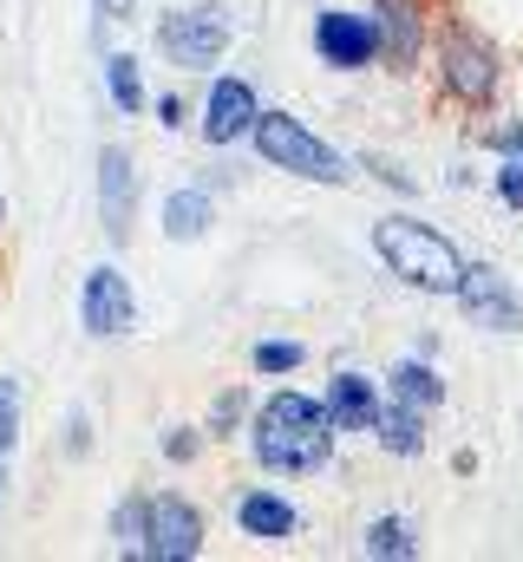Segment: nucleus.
<instances>
[{
	"mask_svg": "<svg viewBox=\"0 0 523 562\" xmlns=\"http://www.w3.org/2000/svg\"><path fill=\"white\" fill-rule=\"evenodd\" d=\"M314 53H321L334 72H367V66L380 59V40H374V13L321 7V13H314Z\"/></svg>",
	"mask_w": 523,
	"mask_h": 562,
	"instance_id": "nucleus-8",
	"label": "nucleus"
},
{
	"mask_svg": "<svg viewBox=\"0 0 523 562\" xmlns=\"http://www.w3.org/2000/svg\"><path fill=\"white\" fill-rule=\"evenodd\" d=\"M334 419H327V406L321 400H308V393H294V386H281V393H268L262 400L256 425H249V451H256L262 471H281V477H308V471H321L327 458H334Z\"/></svg>",
	"mask_w": 523,
	"mask_h": 562,
	"instance_id": "nucleus-1",
	"label": "nucleus"
},
{
	"mask_svg": "<svg viewBox=\"0 0 523 562\" xmlns=\"http://www.w3.org/2000/svg\"><path fill=\"white\" fill-rule=\"evenodd\" d=\"M485 144H491L498 157H518V164H523V125H491V132H485Z\"/></svg>",
	"mask_w": 523,
	"mask_h": 562,
	"instance_id": "nucleus-26",
	"label": "nucleus"
},
{
	"mask_svg": "<svg viewBox=\"0 0 523 562\" xmlns=\"http://www.w3.org/2000/svg\"><path fill=\"white\" fill-rule=\"evenodd\" d=\"M105 92H112V105H119L125 119L144 112V72H137L131 53H105Z\"/></svg>",
	"mask_w": 523,
	"mask_h": 562,
	"instance_id": "nucleus-19",
	"label": "nucleus"
},
{
	"mask_svg": "<svg viewBox=\"0 0 523 562\" xmlns=\"http://www.w3.org/2000/svg\"><path fill=\"white\" fill-rule=\"evenodd\" d=\"M144 524H151V497H125V504L112 510V543H119V557L144 562Z\"/></svg>",
	"mask_w": 523,
	"mask_h": 562,
	"instance_id": "nucleus-20",
	"label": "nucleus"
},
{
	"mask_svg": "<svg viewBox=\"0 0 523 562\" xmlns=\"http://www.w3.org/2000/svg\"><path fill=\"white\" fill-rule=\"evenodd\" d=\"M498 79H504V66H498L491 40L471 33L465 20H445V33H438V86H445V99L485 112L498 99Z\"/></svg>",
	"mask_w": 523,
	"mask_h": 562,
	"instance_id": "nucleus-4",
	"label": "nucleus"
},
{
	"mask_svg": "<svg viewBox=\"0 0 523 562\" xmlns=\"http://www.w3.org/2000/svg\"><path fill=\"white\" fill-rule=\"evenodd\" d=\"M236 530L256 537V543H288L301 530V510L288 497H275V491H243L236 497Z\"/></svg>",
	"mask_w": 523,
	"mask_h": 562,
	"instance_id": "nucleus-14",
	"label": "nucleus"
},
{
	"mask_svg": "<svg viewBox=\"0 0 523 562\" xmlns=\"http://www.w3.org/2000/svg\"><path fill=\"white\" fill-rule=\"evenodd\" d=\"M360 550L380 562H412L419 557V524L412 517H374L367 537H360Z\"/></svg>",
	"mask_w": 523,
	"mask_h": 562,
	"instance_id": "nucleus-17",
	"label": "nucleus"
},
{
	"mask_svg": "<svg viewBox=\"0 0 523 562\" xmlns=\"http://www.w3.org/2000/svg\"><path fill=\"white\" fill-rule=\"evenodd\" d=\"M210 223H216L210 190H170L164 196V236L170 243H197V236H210Z\"/></svg>",
	"mask_w": 523,
	"mask_h": 562,
	"instance_id": "nucleus-16",
	"label": "nucleus"
},
{
	"mask_svg": "<svg viewBox=\"0 0 523 562\" xmlns=\"http://www.w3.org/2000/svg\"><path fill=\"white\" fill-rule=\"evenodd\" d=\"M498 196H504L511 210H523V164L518 157H504V170H498Z\"/></svg>",
	"mask_w": 523,
	"mask_h": 562,
	"instance_id": "nucleus-27",
	"label": "nucleus"
},
{
	"mask_svg": "<svg viewBox=\"0 0 523 562\" xmlns=\"http://www.w3.org/2000/svg\"><path fill=\"white\" fill-rule=\"evenodd\" d=\"M262 99L249 79H236V72H223L216 86H210V99H203V144H243L249 138V125H256Z\"/></svg>",
	"mask_w": 523,
	"mask_h": 562,
	"instance_id": "nucleus-11",
	"label": "nucleus"
},
{
	"mask_svg": "<svg viewBox=\"0 0 523 562\" xmlns=\"http://www.w3.org/2000/svg\"><path fill=\"white\" fill-rule=\"evenodd\" d=\"M321 406H327V419H334V431H374V413H380V393H374V380H360L354 367H341V373L327 380Z\"/></svg>",
	"mask_w": 523,
	"mask_h": 562,
	"instance_id": "nucleus-13",
	"label": "nucleus"
},
{
	"mask_svg": "<svg viewBox=\"0 0 523 562\" xmlns=\"http://www.w3.org/2000/svg\"><path fill=\"white\" fill-rule=\"evenodd\" d=\"M452 301L465 307V321H471V327H491V334H518V327H523L518 288L498 276L491 262H465V276H458V288H452Z\"/></svg>",
	"mask_w": 523,
	"mask_h": 562,
	"instance_id": "nucleus-7",
	"label": "nucleus"
},
{
	"mask_svg": "<svg viewBox=\"0 0 523 562\" xmlns=\"http://www.w3.org/2000/svg\"><path fill=\"white\" fill-rule=\"evenodd\" d=\"M157 125H170V132L183 125V99H177V92H164V99H157Z\"/></svg>",
	"mask_w": 523,
	"mask_h": 562,
	"instance_id": "nucleus-28",
	"label": "nucleus"
},
{
	"mask_svg": "<svg viewBox=\"0 0 523 562\" xmlns=\"http://www.w3.org/2000/svg\"><path fill=\"white\" fill-rule=\"evenodd\" d=\"M131 321H137V294H131V281L112 269V262H99L86 288H79V327L86 334H99V340H119L131 334Z\"/></svg>",
	"mask_w": 523,
	"mask_h": 562,
	"instance_id": "nucleus-9",
	"label": "nucleus"
},
{
	"mask_svg": "<svg viewBox=\"0 0 523 562\" xmlns=\"http://www.w3.org/2000/svg\"><path fill=\"white\" fill-rule=\"evenodd\" d=\"M374 438L387 445L392 458H419V451H425V413L405 406V400H380V413H374Z\"/></svg>",
	"mask_w": 523,
	"mask_h": 562,
	"instance_id": "nucleus-15",
	"label": "nucleus"
},
{
	"mask_svg": "<svg viewBox=\"0 0 523 562\" xmlns=\"http://www.w3.org/2000/svg\"><path fill=\"white\" fill-rule=\"evenodd\" d=\"M249 144H256L262 164H275V170H288V177H301V183H327V190H341L354 170H347V157L334 150V144H321L294 112H256V125H249Z\"/></svg>",
	"mask_w": 523,
	"mask_h": 562,
	"instance_id": "nucleus-3",
	"label": "nucleus"
},
{
	"mask_svg": "<svg viewBox=\"0 0 523 562\" xmlns=\"http://www.w3.org/2000/svg\"><path fill=\"white\" fill-rule=\"evenodd\" d=\"M360 170H374V177H380V183H387V190H405V196H412V190H419V183H412V177H405V170H399V164H392V157H380V150H367V157H360Z\"/></svg>",
	"mask_w": 523,
	"mask_h": 562,
	"instance_id": "nucleus-25",
	"label": "nucleus"
},
{
	"mask_svg": "<svg viewBox=\"0 0 523 562\" xmlns=\"http://www.w3.org/2000/svg\"><path fill=\"white\" fill-rule=\"evenodd\" d=\"M256 373H268V380H281V373H294L301 360H308V347L301 340H256Z\"/></svg>",
	"mask_w": 523,
	"mask_h": 562,
	"instance_id": "nucleus-21",
	"label": "nucleus"
},
{
	"mask_svg": "<svg viewBox=\"0 0 523 562\" xmlns=\"http://www.w3.org/2000/svg\"><path fill=\"white\" fill-rule=\"evenodd\" d=\"M387 386H392V400H405V406H419V413H432V406L445 400V380H438L425 360H399L387 373Z\"/></svg>",
	"mask_w": 523,
	"mask_h": 562,
	"instance_id": "nucleus-18",
	"label": "nucleus"
},
{
	"mask_svg": "<svg viewBox=\"0 0 523 562\" xmlns=\"http://www.w3.org/2000/svg\"><path fill=\"white\" fill-rule=\"evenodd\" d=\"M157 53L183 72H210L230 53V13L223 7H177L157 20Z\"/></svg>",
	"mask_w": 523,
	"mask_h": 562,
	"instance_id": "nucleus-5",
	"label": "nucleus"
},
{
	"mask_svg": "<svg viewBox=\"0 0 523 562\" xmlns=\"http://www.w3.org/2000/svg\"><path fill=\"white\" fill-rule=\"evenodd\" d=\"M374 249H380V262L392 276L405 288H419V294H452L458 276H465V256L419 216H380L374 223Z\"/></svg>",
	"mask_w": 523,
	"mask_h": 562,
	"instance_id": "nucleus-2",
	"label": "nucleus"
},
{
	"mask_svg": "<svg viewBox=\"0 0 523 562\" xmlns=\"http://www.w3.org/2000/svg\"><path fill=\"white\" fill-rule=\"evenodd\" d=\"M137 0H99V20H131Z\"/></svg>",
	"mask_w": 523,
	"mask_h": 562,
	"instance_id": "nucleus-30",
	"label": "nucleus"
},
{
	"mask_svg": "<svg viewBox=\"0 0 523 562\" xmlns=\"http://www.w3.org/2000/svg\"><path fill=\"white\" fill-rule=\"evenodd\" d=\"M243 413H249V393L230 386V393H216V406H210V425H203V431H210V438H230V431L243 425Z\"/></svg>",
	"mask_w": 523,
	"mask_h": 562,
	"instance_id": "nucleus-22",
	"label": "nucleus"
},
{
	"mask_svg": "<svg viewBox=\"0 0 523 562\" xmlns=\"http://www.w3.org/2000/svg\"><path fill=\"white\" fill-rule=\"evenodd\" d=\"M0 491H7V451H0Z\"/></svg>",
	"mask_w": 523,
	"mask_h": 562,
	"instance_id": "nucleus-31",
	"label": "nucleus"
},
{
	"mask_svg": "<svg viewBox=\"0 0 523 562\" xmlns=\"http://www.w3.org/2000/svg\"><path fill=\"white\" fill-rule=\"evenodd\" d=\"M0 223H7V196H0Z\"/></svg>",
	"mask_w": 523,
	"mask_h": 562,
	"instance_id": "nucleus-32",
	"label": "nucleus"
},
{
	"mask_svg": "<svg viewBox=\"0 0 523 562\" xmlns=\"http://www.w3.org/2000/svg\"><path fill=\"white\" fill-rule=\"evenodd\" d=\"M203 557V510L177 491L151 497V524H144V562H197Z\"/></svg>",
	"mask_w": 523,
	"mask_h": 562,
	"instance_id": "nucleus-6",
	"label": "nucleus"
},
{
	"mask_svg": "<svg viewBox=\"0 0 523 562\" xmlns=\"http://www.w3.org/2000/svg\"><path fill=\"white\" fill-rule=\"evenodd\" d=\"M197 451H203V431H197V425H170V431H164V458H170V464H190Z\"/></svg>",
	"mask_w": 523,
	"mask_h": 562,
	"instance_id": "nucleus-24",
	"label": "nucleus"
},
{
	"mask_svg": "<svg viewBox=\"0 0 523 562\" xmlns=\"http://www.w3.org/2000/svg\"><path fill=\"white\" fill-rule=\"evenodd\" d=\"M131 216H137V170H131L125 144L99 150V223L112 243H131Z\"/></svg>",
	"mask_w": 523,
	"mask_h": 562,
	"instance_id": "nucleus-12",
	"label": "nucleus"
},
{
	"mask_svg": "<svg viewBox=\"0 0 523 562\" xmlns=\"http://www.w3.org/2000/svg\"><path fill=\"white\" fill-rule=\"evenodd\" d=\"M86 445H92V425L73 413V419H66V451H86Z\"/></svg>",
	"mask_w": 523,
	"mask_h": 562,
	"instance_id": "nucleus-29",
	"label": "nucleus"
},
{
	"mask_svg": "<svg viewBox=\"0 0 523 562\" xmlns=\"http://www.w3.org/2000/svg\"><path fill=\"white\" fill-rule=\"evenodd\" d=\"M20 438V380H0V451H13Z\"/></svg>",
	"mask_w": 523,
	"mask_h": 562,
	"instance_id": "nucleus-23",
	"label": "nucleus"
},
{
	"mask_svg": "<svg viewBox=\"0 0 523 562\" xmlns=\"http://www.w3.org/2000/svg\"><path fill=\"white\" fill-rule=\"evenodd\" d=\"M374 40H380V59L392 72H412L432 26H425V0H374Z\"/></svg>",
	"mask_w": 523,
	"mask_h": 562,
	"instance_id": "nucleus-10",
	"label": "nucleus"
}]
</instances>
